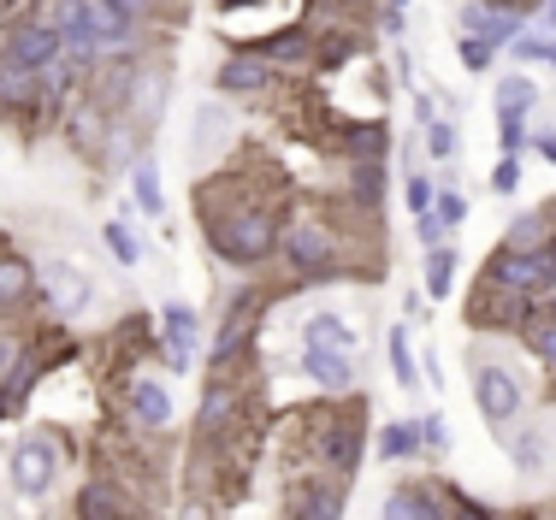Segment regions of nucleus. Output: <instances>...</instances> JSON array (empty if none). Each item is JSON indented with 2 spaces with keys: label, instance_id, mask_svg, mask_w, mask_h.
Masks as SVG:
<instances>
[{
  "label": "nucleus",
  "instance_id": "412c9836",
  "mask_svg": "<svg viewBox=\"0 0 556 520\" xmlns=\"http://www.w3.org/2000/svg\"><path fill=\"white\" fill-rule=\"evenodd\" d=\"M379 520H450L444 479H403V485H391Z\"/></svg>",
  "mask_w": 556,
  "mask_h": 520
},
{
  "label": "nucleus",
  "instance_id": "b1692460",
  "mask_svg": "<svg viewBox=\"0 0 556 520\" xmlns=\"http://www.w3.org/2000/svg\"><path fill=\"white\" fill-rule=\"evenodd\" d=\"M551 243H556V195L539 207H521L503 225V249H515V255H545Z\"/></svg>",
  "mask_w": 556,
  "mask_h": 520
},
{
  "label": "nucleus",
  "instance_id": "f257e3e1",
  "mask_svg": "<svg viewBox=\"0 0 556 520\" xmlns=\"http://www.w3.org/2000/svg\"><path fill=\"white\" fill-rule=\"evenodd\" d=\"M195 219H202L207 255L231 272H261V266L278 261V237H285L290 202H285V178L255 183L249 172L225 166L219 178L202 183L195 195Z\"/></svg>",
  "mask_w": 556,
  "mask_h": 520
},
{
  "label": "nucleus",
  "instance_id": "603ef678",
  "mask_svg": "<svg viewBox=\"0 0 556 520\" xmlns=\"http://www.w3.org/2000/svg\"><path fill=\"white\" fill-rule=\"evenodd\" d=\"M427 308H432V302L420 296V290H403V319H427Z\"/></svg>",
  "mask_w": 556,
  "mask_h": 520
},
{
  "label": "nucleus",
  "instance_id": "3c124183",
  "mask_svg": "<svg viewBox=\"0 0 556 520\" xmlns=\"http://www.w3.org/2000/svg\"><path fill=\"white\" fill-rule=\"evenodd\" d=\"M420 372H427V384H432V391H444V362H439V350H427V355H420Z\"/></svg>",
  "mask_w": 556,
  "mask_h": 520
},
{
  "label": "nucleus",
  "instance_id": "bb28decb",
  "mask_svg": "<svg viewBox=\"0 0 556 520\" xmlns=\"http://www.w3.org/2000/svg\"><path fill=\"white\" fill-rule=\"evenodd\" d=\"M355 343H362V331H355L338 308H314L308 319H302V350H338V355H355Z\"/></svg>",
  "mask_w": 556,
  "mask_h": 520
},
{
  "label": "nucleus",
  "instance_id": "9b49d317",
  "mask_svg": "<svg viewBox=\"0 0 556 520\" xmlns=\"http://www.w3.org/2000/svg\"><path fill=\"white\" fill-rule=\"evenodd\" d=\"M278 84H285V72L267 65L261 53H249V48H231L214 65V96L219 101H273Z\"/></svg>",
  "mask_w": 556,
  "mask_h": 520
},
{
  "label": "nucleus",
  "instance_id": "7ed1b4c3",
  "mask_svg": "<svg viewBox=\"0 0 556 520\" xmlns=\"http://www.w3.org/2000/svg\"><path fill=\"white\" fill-rule=\"evenodd\" d=\"M285 296V290H273L267 278H243V284H231V296H225L219 308V326L207 331V372H237L243 367V355L255 350V331L267 308Z\"/></svg>",
  "mask_w": 556,
  "mask_h": 520
},
{
  "label": "nucleus",
  "instance_id": "9d476101",
  "mask_svg": "<svg viewBox=\"0 0 556 520\" xmlns=\"http://www.w3.org/2000/svg\"><path fill=\"white\" fill-rule=\"evenodd\" d=\"M0 60L18 65V72H30V77H48L65 60V42H60L54 18L42 12V18H24V24H12V30H0Z\"/></svg>",
  "mask_w": 556,
  "mask_h": 520
},
{
  "label": "nucleus",
  "instance_id": "393cba45",
  "mask_svg": "<svg viewBox=\"0 0 556 520\" xmlns=\"http://www.w3.org/2000/svg\"><path fill=\"white\" fill-rule=\"evenodd\" d=\"M130 219H137V213H142V219H161V213H166V178H161V160H154V149H142L137 154V166H130Z\"/></svg>",
  "mask_w": 556,
  "mask_h": 520
},
{
  "label": "nucleus",
  "instance_id": "864d4df0",
  "mask_svg": "<svg viewBox=\"0 0 556 520\" xmlns=\"http://www.w3.org/2000/svg\"><path fill=\"white\" fill-rule=\"evenodd\" d=\"M539 30L556 36V0H545V7H539Z\"/></svg>",
  "mask_w": 556,
  "mask_h": 520
},
{
  "label": "nucleus",
  "instance_id": "f03ea898",
  "mask_svg": "<svg viewBox=\"0 0 556 520\" xmlns=\"http://www.w3.org/2000/svg\"><path fill=\"white\" fill-rule=\"evenodd\" d=\"M343 249H350V237H343L332 219H285V237H278V266H285V278H290L285 296L355 278V261L343 255Z\"/></svg>",
  "mask_w": 556,
  "mask_h": 520
},
{
  "label": "nucleus",
  "instance_id": "e433bc0d",
  "mask_svg": "<svg viewBox=\"0 0 556 520\" xmlns=\"http://www.w3.org/2000/svg\"><path fill=\"white\" fill-rule=\"evenodd\" d=\"M521 343H527V355H533V362L556 367V319H551L545 308H539V314L521 326Z\"/></svg>",
  "mask_w": 556,
  "mask_h": 520
},
{
  "label": "nucleus",
  "instance_id": "2eb2a0df",
  "mask_svg": "<svg viewBox=\"0 0 556 520\" xmlns=\"http://www.w3.org/2000/svg\"><path fill=\"white\" fill-rule=\"evenodd\" d=\"M249 53H261L267 65H278V72H302V65H314V48H320V30H314V18H296V24H278V30L255 36V42H237Z\"/></svg>",
  "mask_w": 556,
  "mask_h": 520
},
{
  "label": "nucleus",
  "instance_id": "4d7b16f0",
  "mask_svg": "<svg viewBox=\"0 0 556 520\" xmlns=\"http://www.w3.org/2000/svg\"><path fill=\"white\" fill-rule=\"evenodd\" d=\"M503 520H539V515H503Z\"/></svg>",
  "mask_w": 556,
  "mask_h": 520
},
{
  "label": "nucleus",
  "instance_id": "a878e982",
  "mask_svg": "<svg viewBox=\"0 0 556 520\" xmlns=\"http://www.w3.org/2000/svg\"><path fill=\"white\" fill-rule=\"evenodd\" d=\"M456 30H462V36H485V42L509 48L515 36L527 30V24H521V18H509V12H492L485 0H462V7H456Z\"/></svg>",
  "mask_w": 556,
  "mask_h": 520
},
{
  "label": "nucleus",
  "instance_id": "dca6fc26",
  "mask_svg": "<svg viewBox=\"0 0 556 520\" xmlns=\"http://www.w3.org/2000/svg\"><path fill=\"white\" fill-rule=\"evenodd\" d=\"M539 314V302H515L492 284L468 290V331H497V338H521V326Z\"/></svg>",
  "mask_w": 556,
  "mask_h": 520
},
{
  "label": "nucleus",
  "instance_id": "39448f33",
  "mask_svg": "<svg viewBox=\"0 0 556 520\" xmlns=\"http://www.w3.org/2000/svg\"><path fill=\"white\" fill-rule=\"evenodd\" d=\"M468 391H473L480 420L497 426V432L527 415V379L515 372V362H503V355H485V350L468 355Z\"/></svg>",
  "mask_w": 556,
  "mask_h": 520
},
{
  "label": "nucleus",
  "instance_id": "cd10ccee",
  "mask_svg": "<svg viewBox=\"0 0 556 520\" xmlns=\"http://www.w3.org/2000/svg\"><path fill=\"white\" fill-rule=\"evenodd\" d=\"M456 272H462V255L456 249H427V255H420V296L427 302H450L456 296Z\"/></svg>",
  "mask_w": 556,
  "mask_h": 520
},
{
  "label": "nucleus",
  "instance_id": "f704fd0d",
  "mask_svg": "<svg viewBox=\"0 0 556 520\" xmlns=\"http://www.w3.org/2000/svg\"><path fill=\"white\" fill-rule=\"evenodd\" d=\"M374 12L379 0H314V24H362V30H374Z\"/></svg>",
  "mask_w": 556,
  "mask_h": 520
},
{
  "label": "nucleus",
  "instance_id": "0eeeda50",
  "mask_svg": "<svg viewBox=\"0 0 556 520\" xmlns=\"http://www.w3.org/2000/svg\"><path fill=\"white\" fill-rule=\"evenodd\" d=\"M96 278L84 272L77 261H65V255H48V261H36V308H42L54 326H72V319H84L89 308H96Z\"/></svg>",
  "mask_w": 556,
  "mask_h": 520
},
{
  "label": "nucleus",
  "instance_id": "c756f323",
  "mask_svg": "<svg viewBox=\"0 0 556 520\" xmlns=\"http://www.w3.org/2000/svg\"><path fill=\"white\" fill-rule=\"evenodd\" d=\"M539 101H545V96H539V84L527 72H503L497 89H492V113L497 118H533Z\"/></svg>",
  "mask_w": 556,
  "mask_h": 520
},
{
  "label": "nucleus",
  "instance_id": "79ce46f5",
  "mask_svg": "<svg viewBox=\"0 0 556 520\" xmlns=\"http://www.w3.org/2000/svg\"><path fill=\"white\" fill-rule=\"evenodd\" d=\"M444 497H450V520H503L485 497H473V491L450 485V479H444Z\"/></svg>",
  "mask_w": 556,
  "mask_h": 520
},
{
  "label": "nucleus",
  "instance_id": "ddd939ff",
  "mask_svg": "<svg viewBox=\"0 0 556 520\" xmlns=\"http://www.w3.org/2000/svg\"><path fill=\"white\" fill-rule=\"evenodd\" d=\"M125 420L137 426V432H149V437L172 432L178 403H172V391L154 379V372H125Z\"/></svg>",
  "mask_w": 556,
  "mask_h": 520
},
{
  "label": "nucleus",
  "instance_id": "f3484780",
  "mask_svg": "<svg viewBox=\"0 0 556 520\" xmlns=\"http://www.w3.org/2000/svg\"><path fill=\"white\" fill-rule=\"evenodd\" d=\"M154 326H161V362L172 372H190L195 355H202V314L184 308V302H166V308L154 314Z\"/></svg>",
  "mask_w": 556,
  "mask_h": 520
},
{
  "label": "nucleus",
  "instance_id": "8fccbe9b",
  "mask_svg": "<svg viewBox=\"0 0 556 520\" xmlns=\"http://www.w3.org/2000/svg\"><path fill=\"white\" fill-rule=\"evenodd\" d=\"M403 24H408V12H386V7L374 12V36H403Z\"/></svg>",
  "mask_w": 556,
  "mask_h": 520
},
{
  "label": "nucleus",
  "instance_id": "a211bd4d",
  "mask_svg": "<svg viewBox=\"0 0 556 520\" xmlns=\"http://www.w3.org/2000/svg\"><path fill=\"white\" fill-rule=\"evenodd\" d=\"M386 195H391V160H355V166L343 172V207H350L355 219L379 225L386 219Z\"/></svg>",
  "mask_w": 556,
  "mask_h": 520
},
{
  "label": "nucleus",
  "instance_id": "1a4fd4ad",
  "mask_svg": "<svg viewBox=\"0 0 556 520\" xmlns=\"http://www.w3.org/2000/svg\"><path fill=\"white\" fill-rule=\"evenodd\" d=\"M237 420H243V379L237 372H207L202 403H195V449H231Z\"/></svg>",
  "mask_w": 556,
  "mask_h": 520
},
{
  "label": "nucleus",
  "instance_id": "aec40b11",
  "mask_svg": "<svg viewBox=\"0 0 556 520\" xmlns=\"http://www.w3.org/2000/svg\"><path fill=\"white\" fill-rule=\"evenodd\" d=\"M166 89H172V72L161 60H142L137 89H130V106H125V125L137 130V137H154V125L166 118Z\"/></svg>",
  "mask_w": 556,
  "mask_h": 520
},
{
  "label": "nucleus",
  "instance_id": "4c0bfd02",
  "mask_svg": "<svg viewBox=\"0 0 556 520\" xmlns=\"http://www.w3.org/2000/svg\"><path fill=\"white\" fill-rule=\"evenodd\" d=\"M415 444H420V461H427V456H450V420L439 415V408L415 415Z\"/></svg>",
  "mask_w": 556,
  "mask_h": 520
},
{
  "label": "nucleus",
  "instance_id": "c85d7f7f",
  "mask_svg": "<svg viewBox=\"0 0 556 520\" xmlns=\"http://www.w3.org/2000/svg\"><path fill=\"white\" fill-rule=\"evenodd\" d=\"M237 137L231 125V101H202L195 106V154H225Z\"/></svg>",
  "mask_w": 556,
  "mask_h": 520
},
{
  "label": "nucleus",
  "instance_id": "423d86ee",
  "mask_svg": "<svg viewBox=\"0 0 556 520\" xmlns=\"http://www.w3.org/2000/svg\"><path fill=\"white\" fill-rule=\"evenodd\" d=\"M60 473H65V444L48 426L42 432H24L18 444L7 449V485L18 503H48L60 485Z\"/></svg>",
  "mask_w": 556,
  "mask_h": 520
},
{
  "label": "nucleus",
  "instance_id": "37998d69",
  "mask_svg": "<svg viewBox=\"0 0 556 520\" xmlns=\"http://www.w3.org/2000/svg\"><path fill=\"white\" fill-rule=\"evenodd\" d=\"M485 183H492V195H503V202H515V195L527 190V166H521V160H497V166H492V178H485Z\"/></svg>",
  "mask_w": 556,
  "mask_h": 520
},
{
  "label": "nucleus",
  "instance_id": "5701e85b",
  "mask_svg": "<svg viewBox=\"0 0 556 520\" xmlns=\"http://www.w3.org/2000/svg\"><path fill=\"white\" fill-rule=\"evenodd\" d=\"M302 379L326 396V403H350L355 396V355H338V350H302L296 355Z\"/></svg>",
  "mask_w": 556,
  "mask_h": 520
},
{
  "label": "nucleus",
  "instance_id": "473e14b6",
  "mask_svg": "<svg viewBox=\"0 0 556 520\" xmlns=\"http://www.w3.org/2000/svg\"><path fill=\"white\" fill-rule=\"evenodd\" d=\"M101 243H108V255L125 266V272H137V266H142V237H137V225H130V219H108V225H101Z\"/></svg>",
  "mask_w": 556,
  "mask_h": 520
},
{
  "label": "nucleus",
  "instance_id": "4be33fe9",
  "mask_svg": "<svg viewBox=\"0 0 556 520\" xmlns=\"http://www.w3.org/2000/svg\"><path fill=\"white\" fill-rule=\"evenodd\" d=\"M30 308H36V261L24 249H12L7 231H0V314L18 319Z\"/></svg>",
  "mask_w": 556,
  "mask_h": 520
},
{
  "label": "nucleus",
  "instance_id": "7c9ffc66",
  "mask_svg": "<svg viewBox=\"0 0 556 520\" xmlns=\"http://www.w3.org/2000/svg\"><path fill=\"white\" fill-rule=\"evenodd\" d=\"M386 362H391L396 391H420V362H415V331H408V319L386 331Z\"/></svg>",
  "mask_w": 556,
  "mask_h": 520
},
{
  "label": "nucleus",
  "instance_id": "13d9d810",
  "mask_svg": "<svg viewBox=\"0 0 556 520\" xmlns=\"http://www.w3.org/2000/svg\"><path fill=\"white\" fill-rule=\"evenodd\" d=\"M551 396H556V367H551Z\"/></svg>",
  "mask_w": 556,
  "mask_h": 520
},
{
  "label": "nucleus",
  "instance_id": "6e6552de",
  "mask_svg": "<svg viewBox=\"0 0 556 520\" xmlns=\"http://www.w3.org/2000/svg\"><path fill=\"white\" fill-rule=\"evenodd\" d=\"M473 284H492L515 302H545V296H556V266H551V255H515V249L497 243L492 255L480 261Z\"/></svg>",
  "mask_w": 556,
  "mask_h": 520
},
{
  "label": "nucleus",
  "instance_id": "c03bdc74",
  "mask_svg": "<svg viewBox=\"0 0 556 520\" xmlns=\"http://www.w3.org/2000/svg\"><path fill=\"white\" fill-rule=\"evenodd\" d=\"M415 243H420V255H427V249H444V243H450V231L439 225V213H420V219H415Z\"/></svg>",
  "mask_w": 556,
  "mask_h": 520
},
{
  "label": "nucleus",
  "instance_id": "a18cd8bd",
  "mask_svg": "<svg viewBox=\"0 0 556 520\" xmlns=\"http://www.w3.org/2000/svg\"><path fill=\"white\" fill-rule=\"evenodd\" d=\"M432 96H439V89H415V96H408V106H415V130H427L432 118H444V113H439V101H432Z\"/></svg>",
  "mask_w": 556,
  "mask_h": 520
},
{
  "label": "nucleus",
  "instance_id": "58836bf2",
  "mask_svg": "<svg viewBox=\"0 0 556 520\" xmlns=\"http://www.w3.org/2000/svg\"><path fill=\"white\" fill-rule=\"evenodd\" d=\"M432 202H439V178H432L427 166H415V172L403 178V207L420 219V213H432Z\"/></svg>",
  "mask_w": 556,
  "mask_h": 520
},
{
  "label": "nucleus",
  "instance_id": "20e7f679",
  "mask_svg": "<svg viewBox=\"0 0 556 520\" xmlns=\"http://www.w3.org/2000/svg\"><path fill=\"white\" fill-rule=\"evenodd\" d=\"M362 456H367V415L350 396V403H332L320 415V426H314V473L350 485L362 473Z\"/></svg>",
  "mask_w": 556,
  "mask_h": 520
},
{
  "label": "nucleus",
  "instance_id": "5fc2aeb1",
  "mask_svg": "<svg viewBox=\"0 0 556 520\" xmlns=\"http://www.w3.org/2000/svg\"><path fill=\"white\" fill-rule=\"evenodd\" d=\"M214 7L225 12V18H231V12H249V7H261V0H214Z\"/></svg>",
  "mask_w": 556,
  "mask_h": 520
},
{
  "label": "nucleus",
  "instance_id": "6ab92c4d",
  "mask_svg": "<svg viewBox=\"0 0 556 520\" xmlns=\"http://www.w3.org/2000/svg\"><path fill=\"white\" fill-rule=\"evenodd\" d=\"M343 509H350V485H338V479H326L314 468L285 497V520H343Z\"/></svg>",
  "mask_w": 556,
  "mask_h": 520
},
{
  "label": "nucleus",
  "instance_id": "c9c22d12",
  "mask_svg": "<svg viewBox=\"0 0 556 520\" xmlns=\"http://www.w3.org/2000/svg\"><path fill=\"white\" fill-rule=\"evenodd\" d=\"M497 60H503L497 42H485V36H456V65H462L468 77H485Z\"/></svg>",
  "mask_w": 556,
  "mask_h": 520
},
{
  "label": "nucleus",
  "instance_id": "de8ad7c7",
  "mask_svg": "<svg viewBox=\"0 0 556 520\" xmlns=\"http://www.w3.org/2000/svg\"><path fill=\"white\" fill-rule=\"evenodd\" d=\"M533 154L545 166H556V125H533Z\"/></svg>",
  "mask_w": 556,
  "mask_h": 520
},
{
  "label": "nucleus",
  "instance_id": "f8f14e48",
  "mask_svg": "<svg viewBox=\"0 0 556 520\" xmlns=\"http://www.w3.org/2000/svg\"><path fill=\"white\" fill-rule=\"evenodd\" d=\"M72 520H142V503H137V491H130V479L96 468V473H84V485H77Z\"/></svg>",
  "mask_w": 556,
  "mask_h": 520
},
{
  "label": "nucleus",
  "instance_id": "09e8293b",
  "mask_svg": "<svg viewBox=\"0 0 556 520\" xmlns=\"http://www.w3.org/2000/svg\"><path fill=\"white\" fill-rule=\"evenodd\" d=\"M391 77L408 89V96H415V60H408V48H396V53H391Z\"/></svg>",
  "mask_w": 556,
  "mask_h": 520
},
{
  "label": "nucleus",
  "instance_id": "49530a36",
  "mask_svg": "<svg viewBox=\"0 0 556 520\" xmlns=\"http://www.w3.org/2000/svg\"><path fill=\"white\" fill-rule=\"evenodd\" d=\"M18 355H24V338L18 331H0V384H7V372L18 367Z\"/></svg>",
  "mask_w": 556,
  "mask_h": 520
},
{
  "label": "nucleus",
  "instance_id": "2f4dec72",
  "mask_svg": "<svg viewBox=\"0 0 556 520\" xmlns=\"http://www.w3.org/2000/svg\"><path fill=\"white\" fill-rule=\"evenodd\" d=\"M374 456L386 461V468H408V461H420V444H415V420H386L374 437Z\"/></svg>",
  "mask_w": 556,
  "mask_h": 520
},
{
  "label": "nucleus",
  "instance_id": "ea45409f",
  "mask_svg": "<svg viewBox=\"0 0 556 520\" xmlns=\"http://www.w3.org/2000/svg\"><path fill=\"white\" fill-rule=\"evenodd\" d=\"M432 213H439V225H444L450 237H456L462 225H468V213H473V202H468V195L456 190V183H439V202H432Z\"/></svg>",
  "mask_w": 556,
  "mask_h": 520
},
{
  "label": "nucleus",
  "instance_id": "6e6d98bb",
  "mask_svg": "<svg viewBox=\"0 0 556 520\" xmlns=\"http://www.w3.org/2000/svg\"><path fill=\"white\" fill-rule=\"evenodd\" d=\"M379 7H386V12H408L415 0H379Z\"/></svg>",
  "mask_w": 556,
  "mask_h": 520
},
{
  "label": "nucleus",
  "instance_id": "4468645a",
  "mask_svg": "<svg viewBox=\"0 0 556 520\" xmlns=\"http://www.w3.org/2000/svg\"><path fill=\"white\" fill-rule=\"evenodd\" d=\"M503 456H509V468L521 473V479H539V473H551V461H556V432H551V420H515V426H503Z\"/></svg>",
  "mask_w": 556,
  "mask_h": 520
},
{
  "label": "nucleus",
  "instance_id": "72a5a7b5",
  "mask_svg": "<svg viewBox=\"0 0 556 520\" xmlns=\"http://www.w3.org/2000/svg\"><path fill=\"white\" fill-rule=\"evenodd\" d=\"M420 154L439 160V166H450V160L462 154V125H456V118H432V125L420 130Z\"/></svg>",
  "mask_w": 556,
  "mask_h": 520
},
{
  "label": "nucleus",
  "instance_id": "a19ab883",
  "mask_svg": "<svg viewBox=\"0 0 556 520\" xmlns=\"http://www.w3.org/2000/svg\"><path fill=\"white\" fill-rule=\"evenodd\" d=\"M533 154V125L527 118H497V160H521Z\"/></svg>",
  "mask_w": 556,
  "mask_h": 520
}]
</instances>
